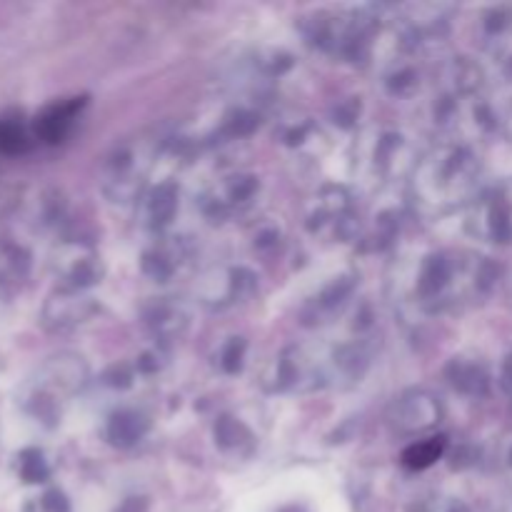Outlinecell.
<instances>
[{
    "instance_id": "2",
    "label": "cell",
    "mask_w": 512,
    "mask_h": 512,
    "mask_svg": "<svg viewBox=\"0 0 512 512\" xmlns=\"http://www.w3.org/2000/svg\"><path fill=\"white\" fill-rule=\"evenodd\" d=\"M30 148L28 133L15 120H0V153L18 155Z\"/></svg>"
},
{
    "instance_id": "3",
    "label": "cell",
    "mask_w": 512,
    "mask_h": 512,
    "mask_svg": "<svg viewBox=\"0 0 512 512\" xmlns=\"http://www.w3.org/2000/svg\"><path fill=\"white\" fill-rule=\"evenodd\" d=\"M440 453H443V440L433 438L428 443L413 445L410 450H405L403 460L408 468H428L430 463H435L440 458Z\"/></svg>"
},
{
    "instance_id": "1",
    "label": "cell",
    "mask_w": 512,
    "mask_h": 512,
    "mask_svg": "<svg viewBox=\"0 0 512 512\" xmlns=\"http://www.w3.org/2000/svg\"><path fill=\"white\" fill-rule=\"evenodd\" d=\"M78 108L80 103H75L73 100V103L55 105V108L45 110V113L38 118V123H35V133H38V138L45 140V143H58V140H63Z\"/></svg>"
}]
</instances>
